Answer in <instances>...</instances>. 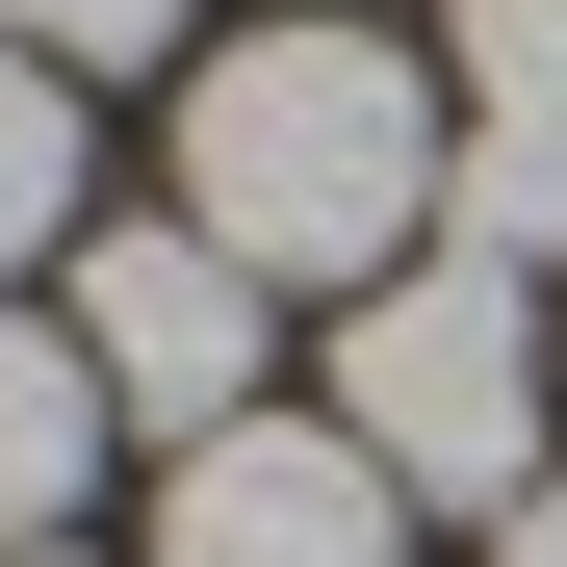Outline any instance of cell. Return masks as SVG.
<instances>
[{
	"mask_svg": "<svg viewBox=\"0 0 567 567\" xmlns=\"http://www.w3.org/2000/svg\"><path fill=\"white\" fill-rule=\"evenodd\" d=\"M388 464H361L336 413H233V439H181V491H155V567H388Z\"/></svg>",
	"mask_w": 567,
	"mask_h": 567,
	"instance_id": "cell-4",
	"label": "cell"
},
{
	"mask_svg": "<svg viewBox=\"0 0 567 567\" xmlns=\"http://www.w3.org/2000/svg\"><path fill=\"white\" fill-rule=\"evenodd\" d=\"M336 439L388 464V491H439V516H516L542 439H567V310H516L491 258L361 284V310H336Z\"/></svg>",
	"mask_w": 567,
	"mask_h": 567,
	"instance_id": "cell-2",
	"label": "cell"
},
{
	"mask_svg": "<svg viewBox=\"0 0 567 567\" xmlns=\"http://www.w3.org/2000/svg\"><path fill=\"white\" fill-rule=\"evenodd\" d=\"M439 78L388 27H233L207 78H181V233L258 258V284H413L439 233Z\"/></svg>",
	"mask_w": 567,
	"mask_h": 567,
	"instance_id": "cell-1",
	"label": "cell"
},
{
	"mask_svg": "<svg viewBox=\"0 0 567 567\" xmlns=\"http://www.w3.org/2000/svg\"><path fill=\"white\" fill-rule=\"evenodd\" d=\"M464 104L516 155H567V0H464Z\"/></svg>",
	"mask_w": 567,
	"mask_h": 567,
	"instance_id": "cell-8",
	"label": "cell"
},
{
	"mask_svg": "<svg viewBox=\"0 0 567 567\" xmlns=\"http://www.w3.org/2000/svg\"><path fill=\"white\" fill-rule=\"evenodd\" d=\"M0 52L27 78H130V52H181V0H0Z\"/></svg>",
	"mask_w": 567,
	"mask_h": 567,
	"instance_id": "cell-9",
	"label": "cell"
},
{
	"mask_svg": "<svg viewBox=\"0 0 567 567\" xmlns=\"http://www.w3.org/2000/svg\"><path fill=\"white\" fill-rule=\"evenodd\" d=\"M78 233V78H27V52H0V284H27Z\"/></svg>",
	"mask_w": 567,
	"mask_h": 567,
	"instance_id": "cell-7",
	"label": "cell"
},
{
	"mask_svg": "<svg viewBox=\"0 0 567 567\" xmlns=\"http://www.w3.org/2000/svg\"><path fill=\"white\" fill-rule=\"evenodd\" d=\"M491 567H567V464H542V491H516V516H491Z\"/></svg>",
	"mask_w": 567,
	"mask_h": 567,
	"instance_id": "cell-10",
	"label": "cell"
},
{
	"mask_svg": "<svg viewBox=\"0 0 567 567\" xmlns=\"http://www.w3.org/2000/svg\"><path fill=\"white\" fill-rule=\"evenodd\" d=\"M439 258H491V284H542V258H567V155H516V130H464V181H439Z\"/></svg>",
	"mask_w": 567,
	"mask_h": 567,
	"instance_id": "cell-6",
	"label": "cell"
},
{
	"mask_svg": "<svg viewBox=\"0 0 567 567\" xmlns=\"http://www.w3.org/2000/svg\"><path fill=\"white\" fill-rule=\"evenodd\" d=\"M104 439H130V413H104V361H78L52 310H0V567H27L78 491H104Z\"/></svg>",
	"mask_w": 567,
	"mask_h": 567,
	"instance_id": "cell-5",
	"label": "cell"
},
{
	"mask_svg": "<svg viewBox=\"0 0 567 567\" xmlns=\"http://www.w3.org/2000/svg\"><path fill=\"white\" fill-rule=\"evenodd\" d=\"M258 310H284V284L207 258V233L155 207V233H78V310H52V336L104 361V413H130V439H233V413H258Z\"/></svg>",
	"mask_w": 567,
	"mask_h": 567,
	"instance_id": "cell-3",
	"label": "cell"
},
{
	"mask_svg": "<svg viewBox=\"0 0 567 567\" xmlns=\"http://www.w3.org/2000/svg\"><path fill=\"white\" fill-rule=\"evenodd\" d=\"M27 567H78V542H27Z\"/></svg>",
	"mask_w": 567,
	"mask_h": 567,
	"instance_id": "cell-11",
	"label": "cell"
}]
</instances>
